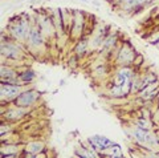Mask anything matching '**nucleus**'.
<instances>
[{"mask_svg": "<svg viewBox=\"0 0 159 158\" xmlns=\"http://www.w3.org/2000/svg\"><path fill=\"white\" fill-rule=\"evenodd\" d=\"M32 27V20L29 19L28 15H15L13 17H9L7 33L12 40L21 43L25 45L28 41L29 29Z\"/></svg>", "mask_w": 159, "mask_h": 158, "instance_id": "f257e3e1", "label": "nucleus"}, {"mask_svg": "<svg viewBox=\"0 0 159 158\" xmlns=\"http://www.w3.org/2000/svg\"><path fill=\"white\" fill-rule=\"evenodd\" d=\"M138 55L137 49L134 48L133 44L123 41L118 45V48L114 52V63L118 67H127V65H133L134 60Z\"/></svg>", "mask_w": 159, "mask_h": 158, "instance_id": "f03ea898", "label": "nucleus"}, {"mask_svg": "<svg viewBox=\"0 0 159 158\" xmlns=\"http://www.w3.org/2000/svg\"><path fill=\"white\" fill-rule=\"evenodd\" d=\"M0 53H2L3 61L9 60L11 63H13V61H20L25 57V52L23 49L21 43H17L12 40V39H9L7 41H2Z\"/></svg>", "mask_w": 159, "mask_h": 158, "instance_id": "7ed1b4c3", "label": "nucleus"}, {"mask_svg": "<svg viewBox=\"0 0 159 158\" xmlns=\"http://www.w3.org/2000/svg\"><path fill=\"white\" fill-rule=\"evenodd\" d=\"M41 98V92H39L36 88H24L21 93L16 97L12 104L15 106H21V108H29L32 109V106H34Z\"/></svg>", "mask_w": 159, "mask_h": 158, "instance_id": "20e7f679", "label": "nucleus"}, {"mask_svg": "<svg viewBox=\"0 0 159 158\" xmlns=\"http://www.w3.org/2000/svg\"><path fill=\"white\" fill-rule=\"evenodd\" d=\"M25 88L23 84H16V85H8V84H0V98H2V105H11L16 100V97L21 93Z\"/></svg>", "mask_w": 159, "mask_h": 158, "instance_id": "39448f33", "label": "nucleus"}, {"mask_svg": "<svg viewBox=\"0 0 159 158\" xmlns=\"http://www.w3.org/2000/svg\"><path fill=\"white\" fill-rule=\"evenodd\" d=\"M47 43V36L43 32V29L40 28L36 23H32V27L29 29L28 35V41L25 45H28L31 49H41Z\"/></svg>", "mask_w": 159, "mask_h": 158, "instance_id": "423d86ee", "label": "nucleus"}, {"mask_svg": "<svg viewBox=\"0 0 159 158\" xmlns=\"http://www.w3.org/2000/svg\"><path fill=\"white\" fill-rule=\"evenodd\" d=\"M3 108H4L2 112L3 120L12 122V124L23 120V118L31 112L29 108H21V106H15V105H13V108H9V106H3Z\"/></svg>", "mask_w": 159, "mask_h": 158, "instance_id": "0eeeda50", "label": "nucleus"}, {"mask_svg": "<svg viewBox=\"0 0 159 158\" xmlns=\"http://www.w3.org/2000/svg\"><path fill=\"white\" fill-rule=\"evenodd\" d=\"M113 144L114 142L110 138L102 134H94L86 138V145L89 146V149H93L96 151H106Z\"/></svg>", "mask_w": 159, "mask_h": 158, "instance_id": "6e6552de", "label": "nucleus"}, {"mask_svg": "<svg viewBox=\"0 0 159 158\" xmlns=\"http://www.w3.org/2000/svg\"><path fill=\"white\" fill-rule=\"evenodd\" d=\"M150 4L152 0H117V6L125 12H139Z\"/></svg>", "mask_w": 159, "mask_h": 158, "instance_id": "1a4fd4ad", "label": "nucleus"}, {"mask_svg": "<svg viewBox=\"0 0 159 158\" xmlns=\"http://www.w3.org/2000/svg\"><path fill=\"white\" fill-rule=\"evenodd\" d=\"M85 15L81 11H77L76 13H73V23H72V32H73V37L80 39L82 37V32L85 28Z\"/></svg>", "mask_w": 159, "mask_h": 158, "instance_id": "9d476101", "label": "nucleus"}, {"mask_svg": "<svg viewBox=\"0 0 159 158\" xmlns=\"http://www.w3.org/2000/svg\"><path fill=\"white\" fill-rule=\"evenodd\" d=\"M89 51H90V40L89 37H80L77 39V43L74 44V48H73V53L76 55L78 58H84L88 56Z\"/></svg>", "mask_w": 159, "mask_h": 158, "instance_id": "9b49d317", "label": "nucleus"}, {"mask_svg": "<svg viewBox=\"0 0 159 158\" xmlns=\"http://www.w3.org/2000/svg\"><path fill=\"white\" fill-rule=\"evenodd\" d=\"M37 78L36 72L33 71L32 68H25V69H21L19 71V80L23 85H28V84H32L34 80Z\"/></svg>", "mask_w": 159, "mask_h": 158, "instance_id": "f8f14e48", "label": "nucleus"}, {"mask_svg": "<svg viewBox=\"0 0 159 158\" xmlns=\"http://www.w3.org/2000/svg\"><path fill=\"white\" fill-rule=\"evenodd\" d=\"M23 150L31 153V154H33L34 158H36L39 153L47 150V146H45V142L44 141H29L28 144L23 147Z\"/></svg>", "mask_w": 159, "mask_h": 158, "instance_id": "ddd939ff", "label": "nucleus"}, {"mask_svg": "<svg viewBox=\"0 0 159 158\" xmlns=\"http://www.w3.org/2000/svg\"><path fill=\"white\" fill-rule=\"evenodd\" d=\"M0 78H19V71L13 65H7L6 63H3L0 67Z\"/></svg>", "mask_w": 159, "mask_h": 158, "instance_id": "4468645a", "label": "nucleus"}, {"mask_svg": "<svg viewBox=\"0 0 159 158\" xmlns=\"http://www.w3.org/2000/svg\"><path fill=\"white\" fill-rule=\"evenodd\" d=\"M21 146L15 144V142H8V144H3L0 146V151H2V157L7 154H20L21 153Z\"/></svg>", "mask_w": 159, "mask_h": 158, "instance_id": "2eb2a0df", "label": "nucleus"}, {"mask_svg": "<svg viewBox=\"0 0 159 158\" xmlns=\"http://www.w3.org/2000/svg\"><path fill=\"white\" fill-rule=\"evenodd\" d=\"M107 92H109V95H110V97H113V98H121L123 96H126L125 95V88H123L122 85H118V84H116V82H111L110 85H109Z\"/></svg>", "mask_w": 159, "mask_h": 158, "instance_id": "dca6fc26", "label": "nucleus"}, {"mask_svg": "<svg viewBox=\"0 0 159 158\" xmlns=\"http://www.w3.org/2000/svg\"><path fill=\"white\" fill-rule=\"evenodd\" d=\"M109 73H110V69H109V64L106 61L97 64L96 68L93 69V76L96 77H107Z\"/></svg>", "mask_w": 159, "mask_h": 158, "instance_id": "f3484780", "label": "nucleus"}, {"mask_svg": "<svg viewBox=\"0 0 159 158\" xmlns=\"http://www.w3.org/2000/svg\"><path fill=\"white\" fill-rule=\"evenodd\" d=\"M105 157H113V158H117L118 157V158H122V157H125V154L122 153L121 145L114 142V144L105 151Z\"/></svg>", "mask_w": 159, "mask_h": 158, "instance_id": "a211bd4d", "label": "nucleus"}, {"mask_svg": "<svg viewBox=\"0 0 159 158\" xmlns=\"http://www.w3.org/2000/svg\"><path fill=\"white\" fill-rule=\"evenodd\" d=\"M134 125H137V126H139V128H143V129L152 130L154 122H152L151 118H146V117L139 116L138 118H135V120H134Z\"/></svg>", "mask_w": 159, "mask_h": 158, "instance_id": "6ab92c4d", "label": "nucleus"}, {"mask_svg": "<svg viewBox=\"0 0 159 158\" xmlns=\"http://www.w3.org/2000/svg\"><path fill=\"white\" fill-rule=\"evenodd\" d=\"M143 63H145V57H143V55H141V53H138L137 57H135V60H134V63H133V67L135 69L141 68Z\"/></svg>", "mask_w": 159, "mask_h": 158, "instance_id": "aec40b11", "label": "nucleus"}, {"mask_svg": "<svg viewBox=\"0 0 159 158\" xmlns=\"http://www.w3.org/2000/svg\"><path fill=\"white\" fill-rule=\"evenodd\" d=\"M142 117H146V118H152V112L148 106H142L141 108V114Z\"/></svg>", "mask_w": 159, "mask_h": 158, "instance_id": "412c9836", "label": "nucleus"}, {"mask_svg": "<svg viewBox=\"0 0 159 158\" xmlns=\"http://www.w3.org/2000/svg\"><path fill=\"white\" fill-rule=\"evenodd\" d=\"M78 61H80V58L73 53V55L70 56V58H69L68 64H69V67H70V68H76V67L78 65Z\"/></svg>", "mask_w": 159, "mask_h": 158, "instance_id": "4be33fe9", "label": "nucleus"}, {"mask_svg": "<svg viewBox=\"0 0 159 158\" xmlns=\"http://www.w3.org/2000/svg\"><path fill=\"white\" fill-rule=\"evenodd\" d=\"M92 4H93V6H96V7H99V6H101V3H99L98 0H93Z\"/></svg>", "mask_w": 159, "mask_h": 158, "instance_id": "5701e85b", "label": "nucleus"}, {"mask_svg": "<svg viewBox=\"0 0 159 158\" xmlns=\"http://www.w3.org/2000/svg\"><path fill=\"white\" fill-rule=\"evenodd\" d=\"M151 45H154V47H155L157 49H159V40H157V41H154V43L151 44Z\"/></svg>", "mask_w": 159, "mask_h": 158, "instance_id": "b1692460", "label": "nucleus"}, {"mask_svg": "<svg viewBox=\"0 0 159 158\" xmlns=\"http://www.w3.org/2000/svg\"><path fill=\"white\" fill-rule=\"evenodd\" d=\"M65 84H66V81H65V80H60V85H58V86H64Z\"/></svg>", "mask_w": 159, "mask_h": 158, "instance_id": "393cba45", "label": "nucleus"}, {"mask_svg": "<svg viewBox=\"0 0 159 158\" xmlns=\"http://www.w3.org/2000/svg\"><path fill=\"white\" fill-rule=\"evenodd\" d=\"M157 101H158V108H159V96H158V98H157Z\"/></svg>", "mask_w": 159, "mask_h": 158, "instance_id": "a878e982", "label": "nucleus"}]
</instances>
